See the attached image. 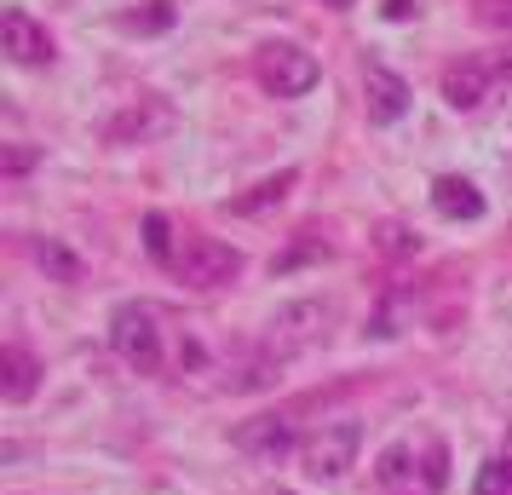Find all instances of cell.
<instances>
[{
	"label": "cell",
	"instance_id": "21",
	"mask_svg": "<svg viewBox=\"0 0 512 495\" xmlns=\"http://www.w3.org/2000/svg\"><path fill=\"white\" fill-rule=\"evenodd\" d=\"M443 444H432V455H426V490H443Z\"/></svg>",
	"mask_w": 512,
	"mask_h": 495
},
{
	"label": "cell",
	"instance_id": "8",
	"mask_svg": "<svg viewBox=\"0 0 512 495\" xmlns=\"http://www.w3.org/2000/svg\"><path fill=\"white\" fill-rule=\"evenodd\" d=\"M173 127V110H167L162 98H139V104H127L121 116L104 121V139L110 144H144L156 139V133H167Z\"/></svg>",
	"mask_w": 512,
	"mask_h": 495
},
{
	"label": "cell",
	"instance_id": "7",
	"mask_svg": "<svg viewBox=\"0 0 512 495\" xmlns=\"http://www.w3.org/2000/svg\"><path fill=\"white\" fill-rule=\"evenodd\" d=\"M363 98H369V121L392 127V121H403V110H409V81L397 70H386L380 58H369V64H363Z\"/></svg>",
	"mask_w": 512,
	"mask_h": 495
},
{
	"label": "cell",
	"instance_id": "22",
	"mask_svg": "<svg viewBox=\"0 0 512 495\" xmlns=\"http://www.w3.org/2000/svg\"><path fill=\"white\" fill-rule=\"evenodd\" d=\"M29 162H35V150H29V144H12V150H6V173H24Z\"/></svg>",
	"mask_w": 512,
	"mask_h": 495
},
{
	"label": "cell",
	"instance_id": "2",
	"mask_svg": "<svg viewBox=\"0 0 512 495\" xmlns=\"http://www.w3.org/2000/svg\"><path fill=\"white\" fill-rule=\"evenodd\" d=\"M254 70H259V87L265 93H277V98H305L311 87H317V58L305 47H294V41H271V47H259L254 58Z\"/></svg>",
	"mask_w": 512,
	"mask_h": 495
},
{
	"label": "cell",
	"instance_id": "5",
	"mask_svg": "<svg viewBox=\"0 0 512 495\" xmlns=\"http://www.w3.org/2000/svg\"><path fill=\"white\" fill-rule=\"evenodd\" d=\"M357 444H363V426L357 421H328L311 444H305V472L311 478H346V467L357 461Z\"/></svg>",
	"mask_w": 512,
	"mask_h": 495
},
{
	"label": "cell",
	"instance_id": "11",
	"mask_svg": "<svg viewBox=\"0 0 512 495\" xmlns=\"http://www.w3.org/2000/svg\"><path fill=\"white\" fill-rule=\"evenodd\" d=\"M35 386H41V363L24 346H0V398L24 403V398H35Z\"/></svg>",
	"mask_w": 512,
	"mask_h": 495
},
{
	"label": "cell",
	"instance_id": "12",
	"mask_svg": "<svg viewBox=\"0 0 512 495\" xmlns=\"http://www.w3.org/2000/svg\"><path fill=\"white\" fill-rule=\"evenodd\" d=\"M432 208H438L443 219H466V225H472V219H484V196H478L472 179H455V173H449V179L432 185Z\"/></svg>",
	"mask_w": 512,
	"mask_h": 495
},
{
	"label": "cell",
	"instance_id": "1",
	"mask_svg": "<svg viewBox=\"0 0 512 495\" xmlns=\"http://www.w3.org/2000/svg\"><path fill=\"white\" fill-rule=\"evenodd\" d=\"M110 346L139 375H156L162 369V323H156V306H144V300L116 306V317H110Z\"/></svg>",
	"mask_w": 512,
	"mask_h": 495
},
{
	"label": "cell",
	"instance_id": "14",
	"mask_svg": "<svg viewBox=\"0 0 512 495\" xmlns=\"http://www.w3.org/2000/svg\"><path fill=\"white\" fill-rule=\"evenodd\" d=\"M35 260H41V271H52V277H58V283H81V260H75L70 248H64V242H35Z\"/></svg>",
	"mask_w": 512,
	"mask_h": 495
},
{
	"label": "cell",
	"instance_id": "9",
	"mask_svg": "<svg viewBox=\"0 0 512 495\" xmlns=\"http://www.w3.org/2000/svg\"><path fill=\"white\" fill-rule=\"evenodd\" d=\"M0 41H6V58L12 64H52V35L29 12H0Z\"/></svg>",
	"mask_w": 512,
	"mask_h": 495
},
{
	"label": "cell",
	"instance_id": "4",
	"mask_svg": "<svg viewBox=\"0 0 512 495\" xmlns=\"http://www.w3.org/2000/svg\"><path fill=\"white\" fill-rule=\"evenodd\" d=\"M328 317L334 311L323 306V300H294V306H282L277 317H271V352L277 357H294V352H305V346H317L328 334Z\"/></svg>",
	"mask_w": 512,
	"mask_h": 495
},
{
	"label": "cell",
	"instance_id": "20",
	"mask_svg": "<svg viewBox=\"0 0 512 495\" xmlns=\"http://www.w3.org/2000/svg\"><path fill=\"white\" fill-rule=\"evenodd\" d=\"M478 24H489V29H512V0H478Z\"/></svg>",
	"mask_w": 512,
	"mask_h": 495
},
{
	"label": "cell",
	"instance_id": "6",
	"mask_svg": "<svg viewBox=\"0 0 512 495\" xmlns=\"http://www.w3.org/2000/svg\"><path fill=\"white\" fill-rule=\"evenodd\" d=\"M248 461H259V467H277L288 449L300 444V432H294V421L288 415H254V421H242L236 426V438H231Z\"/></svg>",
	"mask_w": 512,
	"mask_h": 495
},
{
	"label": "cell",
	"instance_id": "3",
	"mask_svg": "<svg viewBox=\"0 0 512 495\" xmlns=\"http://www.w3.org/2000/svg\"><path fill=\"white\" fill-rule=\"evenodd\" d=\"M173 271L190 288H225L242 277V248L219 242V236H190L185 248H179V260H173Z\"/></svg>",
	"mask_w": 512,
	"mask_h": 495
},
{
	"label": "cell",
	"instance_id": "18",
	"mask_svg": "<svg viewBox=\"0 0 512 495\" xmlns=\"http://www.w3.org/2000/svg\"><path fill=\"white\" fill-rule=\"evenodd\" d=\"M173 24V6L167 0H150V12H127L121 18V29H167Z\"/></svg>",
	"mask_w": 512,
	"mask_h": 495
},
{
	"label": "cell",
	"instance_id": "15",
	"mask_svg": "<svg viewBox=\"0 0 512 495\" xmlns=\"http://www.w3.org/2000/svg\"><path fill=\"white\" fill-rule=\"evenodd\" d=\"M472 495H512V461H507V455H495V461H484V467H478Z\"/></svg>",
	"mask_w": 512,
	"mask_h": 495
},
{
	"label": "cell",
	"instance_id": "13",
	"mask_svg": "<svg viewBox=\"0 0 512 495\" xmlns=\"http://www.w3.org/2000/svg\"><path fill=\"white\" fill-rule=\"evenodd\" d=\"M294 179H300L294 167H282L277 179H259V185L248 190V196H236V202H231V213H265V208H277L282 196L294 190Z\"/></svg>",
	"mask_w": 512,
	"mask_h": 495
},
{
	"label": "cell",
	"instance_id": "16",
	"mask_svg": "<svg viewBox=\"0 0 512 495\" xmlns=\"http://www.w3.org/2000/svg\"><path fill=\"white\" fill-rule=\"evenodd\" d=\"M144 248H150V260L156 265H173V236H167V213H144Z\"/></svg>",
	"mask_w": 512,
	"mask_h": 495
},
{
	"label": "cell",
	"instance_id": "17",
	"mask_svg": "<svg viewBox=\"0 0 512 495\" xmlns=\"http://www.w3.org/2000/svg\"><path fill=\"white\" fill-rule=\"evenodd\" d=\"M380 484H392V490L397 484H409V449L403 444H392L386 455H380Z\"/></svg>",
	"mask_w": 512,
	"mask_h": 495
},
{
	"label": "cell",
	"instance_id": "10",
	"mask_svg": "<svg viewBox=\"0 0 512 495\" xmlns=\"http://www.w3.org/2000/svg\"><path fill=\"white\" fill-rule=\"evenodd\" d=\"M495 87V64L489 58H461V64H449L443 70V98H449V110H478Z\"/></svg>",
	"mask_w": 512,
	"mask_h": 495
},
{
	"label": "cell",
	"instance_id": "19",
	"mask_svg": "<svg viewBox=\"0 0 512 495\" xmlns=\"http://www.w3.org/2000/svg\"><path fill=\"white\" fill-rule=\"evenodd\" d=\"M380 248H386V254H415L420 236L409 231V225H397V219H392V225H380Z\"/></svg>",
	"mask_w": 512,
	"mask_h": 495
},
{
	"label": "cell",
	"instance_id": "23",
	"mask_svg": "<svg viewBox=\"0 0 512 495\" xmlns=\"http://www.w3.org/2000/svg\"><path fill=\"white\" fill-rule=\"evenodd\" d=\"M328 6H334V12H351V6H357V0H328Z\"/></svg>",
	"mask_w": 512,
	"mask_h": 495
}]
</instances>
